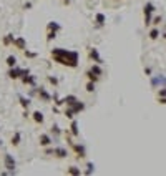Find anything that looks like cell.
I'll list each match as a JSON object with an SVG mask.
<instances>
[{"mask_svg":"<svg viewBox=\"0 0 166 176\" xmlns=\"http://www.w3.org/2000/svg\"><path fill=\"white\" fill-rule=\"evenodd\" d=\"M52 58L58 65H63V67H68V68H77L80 55H78V52H73V50L52 48Z\"/></svg>","mask_w":166,"mask_h":176,"instance_id":"obj_1","label":"cell"},{"mask_svg":"<svg viewBox=\"0 0 166 176\" xmlns=\"http://www.w3.org/2000/svg\"><path fill=\"white\" fill-rule=\"evenodd\" d=\"M4 165H5V170L10 171L12 175H15V168H17V163L13 160V156L10 153H5L4 155Z\"/></svg>","mask_w":166,"mask_h":176,"instance_id":"obj_2","label":"cell"},{"mask_svg":"<svg viewBox=\"0 0 166 176\" xmlns=\"http://www.w3.org/2000/svg\"><path fill=\"white\" fill-rule=\"evenodd\" d=\"M153 12H156V7L153 4H146L145 5V25L146 27L151 25V15H153Z\"/></svg>","mask_w":166,"mask_h":176,"instance_id":"obj_3","label":"cell"},{"mask_svg":"<svg viewBox=\"0 0 166 176\" xmlns=\"http://www.w3.org/2000/svg\"><path fill=\"white\" fill-rule=\"evenodd\" d=\"M88 57L93 60V62H96L98 65H101L103 63V58L100 57V53H98V48H95V47H90L88 48Z\"/></svg>","mask_w":166,"mask_h":176,"instance_id":"obj_4","label":"cell"},{"mask_svg":"<svg viewBox=\"0 0 166 176\" xmlns=\"http://www.w3.org/2000/svg\"><path fill=\"white\" fill-rule=\"evenodd\" d=\"M37 95H38V98H40L42 101H50V100H52V95L48 93V92H47L43 87L37 88Z\"/></svg>","mask_w":166,"mask_h":176,"instance_id":"obj_5","label":"cell"},{"mask_svg":"<svg viewBox=\"0 0 166 176\" xmlns=\"http://www.w3.org/2000/svg\"><path fill=\"white\" fill-rule=\"evenodd\" d=\"M15 48H18V50H25L27 48V40L23 38V37H17V38H13V43H12Z\"/></svg>","mask_w":166,"mask_h":176,"instance_id":"obj_6","label":"cell"},{"mask_svg":"<svg viewBox=\"0 0 166 176\" xmlns=\"http://www.w3.org/2000/svg\"><path fill=\"white\" fill-rule=\"evenodd\" d=\"M22 83L23 85H30V87H35L37 83V78L33 77V75H30V73H27V75H22Z\"/></svg>","mask_w":166,"mask_h":176,"instance_id":"obj_7","label":"cell"},{"mask_svg":"<svg viewBox=\"0 0 166 176\" xmlns=\"http://www.w3.org/2000/svg\"><path fill=\"white\" fill-rule=\"evenodd\" d=\"M8 78L10 80H17V78L22 77V68H17V67H10V70H8Z\"/></svg>","mask_w":166,"mask_h":176,"instance_id":"obj_8","label":"cell"},{"mask_svg":"<svg viewBox=\"0 0 166 176\" xmlns=\"http://www.w3.org/2000/svg\"><path fill=\"white\" fill-rule=\"evenodd\" d=\"M68 108L72 110L75 115H77V113H80V111H83V110H85V103H83V101H78V100H77L73 105H68Z\"/></svg>","mask_w":166,"mask_h":176,"instance_id":"obj_9","label":"cell"},{"mask_svg":"<svg viewBox=\"0 0 166 176\" xmlns=\"http://www.w3.org/2000/svg\"><path fill=\"white\" fill-rule=\"evenodd\" d=\"M52 155H55L57 158H67V156H68V150H67V148H63V146H58V148H53Z\"/></svg>","mask_w":166,"mask_h":176,"instance_id":"obj_10","label":"cell"},{"mask_svg":"<svg viewBox=\"0 0 166 176\" xmlns=\"http://www.w3.org/2000/svg\"><path fill=\"white\" fill-rule=\"evenodd\" d=\"M73 150H75V153H77V158H85L87 156V150H85V146L83 145H75V143H72Z\"/></svg>","mask_w":166,"mask_h":176,"instance_id":"obj_11","label":"cell"},{"mask_svg":"<svg viewBox=\"0 0 166 176\" xmlns=\"http://www.w3.org/2000/svg\"><path fill=\"white\" fill-rule=\"evenodd\" d=\"M38 141H40L42 146H50L53 143V140L50 138V135H47V133H42L40 138H38Z\"/></svg>","mask_w":166,"mask_h":176,"instance_id":"obj_12","label":"cell"},{"mask_svg":"<svg viewBox=\"0 0 166 176\" xmlns=\"http://www.w3.org/2000/svg\"><path fill=\"white\" fill-rule=\"evenodd\" d=\"M32 118H33V121H35L37 125H42L43 123V113H42V111H38V110H37V111H33V113H32Z\"/></svg>","mask_w":166,"mask_h":176,"instance_id":"obj_13","label":"cell"},{"mask_svg":"<svg viewBox=\"0 0 166 176\" xmlns=\"http://www.w3.org/2000/svg\"><path fill=\"white\" fill-rule=\"evenodd\" d=\"M151 85H153V87H158V85L165 87V75H156V77L151 80Z\"/></svg>","mask_w":166,"mask_h":176,"instance_id":"obj_14","label":"cell"},{"mask_svg":"<svg viewBox=\"0 0 166 176\" xmlns=\"http://www.w3.org/2000/svg\"><path fill=\"white\" fill-rule=\"evenodd\" d=\"M70 128H72V135L77 138V136H80V130H78V121L75 118H72V125H70Z\"/></svg>","mask_w":166,"mask_h":176,"instance_id":"obj_15","label":"cell"},{"mask_svg":"<svg viewBox=\"0 0 166 176\" xmlns=\"http://www.w3.org/2000/svg\"><path fill=\"white\" fill-rule=\"evenodd\" d=\"M95 22L98 23V28H100V27H103L105 22H106V17H105V13H101V12H100V13H96V15H95Z\"/></svg>","mask_w":166,"mask_h":176,"instance_id":"obj_16","label":"cell"},{"mask_svg":"<svg viewBox=\"0 0 166 176\" xmlns=\"http://www.w3.org/2000/svg\"><path fill=\"white\" fill-rule=\"evenodd\" d=\"M67 175H72V176H80L82 175V170L78 168V166H70L67 170Z\"/></svg>","mask_w":166,"mask_h":176,"instance_id":"obj_17","label":"cell"},{"mask_svg":"<svg viewBox=\"0 0 166 176\" xmlns=\"http://www.w3.org/2000/svg\"><path fill=\"white\" fill-rule=\"evenodd\" d=\"M90 72L93 73V75H96V77H101V75H103V70H101V67H100L98 63H96V65H93V67L90 68Z\"/></svg>","mask_w":166,"mask_h":176,"instance_id":"obj_18","label":"cell"},{"mask_svg":"<svg viewBox=\"0 0 166 176\" xmlns=\"http://www.w3.org/2000/svg\"><path fill=\"white\" fill-rule=\"evenodd\" d=\"M47 30H55V32H60L62 30V25L60 23H57V22H50L47 25Z\"/></svg>","mask_w":166,"mask_h":176,"instance_id":"obj_19","label":"cell"},{"mask_svg":"<svg viewBox=\"0 0 166 176\" xmlns=\"http://www.w3.org/2000/svg\"><path fill=\"white\" fill-rule=\"evenodd\" d=\"M20 140H22V135H20V131H17L15 135L12 136V141H10V143H12L13 146H18V145H20Z\"/></svg>","mask_w":166,"mask_h":176,"instance_id":"obj_20","label":"cell"},{"mask_svg":"<svg viewBox=\"0 0 166 176\" xmlns=\"http://www.w3.org/2000/svg\"><path fill=\"white\" fill-rule=\"evenodd\" d=\"M18 100H20V105L23 106V110H28V106H30V100L25 98L23 95H20V96H18Z\"/></svg>","mask_w":166,"mask_h":176,"instance_id":"obj_21","label":"cell"},{"mask_svg":"<svg viewBox=\"0 0 166 176\" xmlns=\"http://www.w3.org/2000/svg\"><path fill=\"white\" fill-rule=\"evenodd\" d=\"M12 43H13V35L8 33V35H5V38H4V45H5V47H10Z\"/></svg>","mask_w":166,"mask_h":176,"instance_id":"obj_22","label":"cell"},{"mask_svg":"<svg viewBox=\"0 0 166 176\" xmlns=\"http://www.w3.org/2000/svg\"><path fill=\"white\" fill-rule=\"evenodd\" d=\"M158 37H160V28H158V27H155V28L150 32V38H151V40H156Z\"/></svg>","mask_w":166,"mask_h":176,"instance_id":"obj_23","label":"cell"},{"mask_svg":"<svg viewBox=\"0 0 166 176\" xmlns=\"http://www.w3.org/2000/svg\"><path fill=\"white\" fill-rule=\"evenodd\" d=\"M7 65H8V67H15L17 65V57L8 55V57H7Z\"/></svg>","mask_w":166,"mask_h":176,"instance_id":"obj_24","label":"cell"},{"mask_svg":"<svg viewBox=\"0 0 166 176\" xmlns=\"http://www.w3.org/2000/svg\"><path fill=\"white\" fill-rule=\"evenodd\" d=\"M83 175H91V173H95V165L93 163H88V166H87V170L82 171Z\"/></svg>","mask_w":166,"mask_h":176,"instance_id":"obj_25","label":"cell"},{"mask_svg":"<svg viewBox=\"0 0 166 176\" xmlns=\"http://www.w3.org/2000/svg\"><path fill=\"white\" fill-rule=\"evenodd\" d=\"M55 37H57V32H55V30H47V42H48V43H50Z\"/></svg>","mask_w":166,"mask_h":176,"instance_id":"obj_26","label":"cell"},{"mask_svg":"<svg viewBox=\"0 0 166 176\" xmlns=\"http://www.w3.org/2000/svg\"><path fill=\"white\" fill-rule=\"evenodd\" d=\"M87 77H88V80H90V82H93V83H96V82H98V80H100V77H96V75H93V73L90 72V70H88V72H87Z\"/></svg>","mask_w":166,"mask_h":176,"instance_id":"obj_27","label":"cell"},{"mask_svg":"<svg viewBox=\"0 0 166 176\" xmlns=\"http://www.w3.org/2000/svg\"><path fill=\"white\" fill-rule=\"evenodd\" d=\"M161 22H163V17H161V15H156L155 18H151V23H153L155 27H158V25L161 23Z\"/></svg>","mask_w":166,"mask_h":176,"instance_id":"obj_28","label":"cell"},{"mask_svg":"<svg viewBox=\"0 0 166 176\" xmlns=\"http://www.w3.org/2000/svg\"><path fill=\"white\" fill-rule=\"evenodd\" d=\"M63 115H65L67 118H70V120H72L73 116H75V113H73V111H72V110H70V108H68V106H67V108H65V111H63Z\"/></svg>","mask_w":166,"mask_h":176,"instance_id":"obj_29","label":"cell"},{"mask_svg":"<svg viewBox=\"0 0 166 176\" xmlns=\"http://www.w3.org/2000/svg\"><path fill=\"white\" fill-rule=\"evenodd\" d=\"M52 133H53V135H60V133H62V130H60V128H58V125L57 123H55V125H52Z\"/></svg>","mask_w":166,"mask_h":176,"instance_id":"obj_30","label":"cell"},{"mask_svg":"<svg viewBox=\"0 0 166 176\" xmlns=\"http://www.w3.org/2000/svg\"><path fill=\"white\" fill-rule=\"evenodd\" d=\"M85 88H87V92H88V93H91V92H95V83L93 82H88Z\"/></svg>","mask_w":166,"mask_h":176,"instance_id":"obj_31","label":"cell"},{"mask_svg":"<svg viewBox=\"0 0 166 176\" xmlns=\"http://www.w3.org/2000/svg\"><path fill=\"white\" fill-rule=\"evenodd\" d=\"M23 53H25V58H35V57H37V53H35V52H28L27 48L23 50Z\"/></svg>","mask_w":166,"mask_h":176,"instance_id":"obj_32","label":"cell"},{"mask_svg":"<svg viewBox=\"0 0 166 176\" xmlns=\"http://www.w3.org/2000/svg\"><path fill=\"white\" fill-rule=\"evenodd\" d=\"M47 80L52 83L53 87H57V85H58V78H55V77H47Z\"/></svg>","mask_w":166,"mask_h":176,"instance_id":"obj_33","label":"cell"},{"mask_svg":"<svg viewBox=\"0 0 166 176\" xmlns=\"http://www.w3.org/2000/svg\"><path fill=\"white\" fill-rule=\"evenodd\" d=\"M145 73H146V77H153V75H151V68L150 67L145 68Z\"/></svg>","mask_w":166,"mask_h":176,"instance_id":"obj_34","label":"cell"},{"mask_svg":"<svg viewBox=\"0 0 166 176\" xmlns=\"http://www.w3.org/2000/svg\"><path fill=\"white\" fill-rule=\"evenodd\" d=\"M158 95H160L161 98H165V88H161V90H160V93H158Z\"/></svg>","mask_w":166,"mask_h":176,"instance_id":"obj_35","label":"cell"},{"mask_svg":"<svg viewBox=\"0 0 166 176\" xmlns=\"http://www.w3.org/2000/svg\"><path fill=\"white\" fill-rule=\"evenodd\" d=\"M63 4H65V5H70V4H72V0H62Z\"/></svg>","mask_w":166,"mask_h":176,"instance_id":"obj_36","label":"cell"},{"mask_svg":"<svg viewBox=\"0 0 166 176\" xmlns=\"http://www.w3.org/2000/svg\"><path fill=\"white\" fill-rule=\"evenodd\" d=\"M0 146H2V141H0Z\"/></svg>","mask_w":166,"mask_h":176,"instance_id":"obj_37","label":"cell"}]
</instances>
